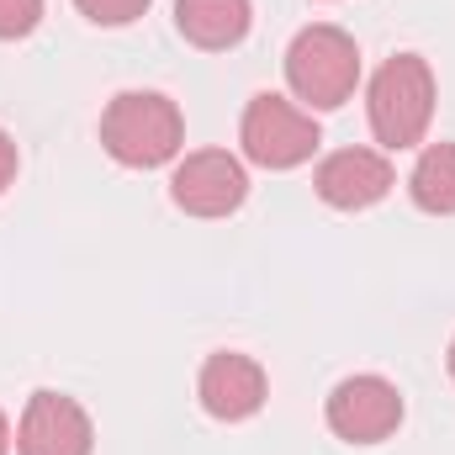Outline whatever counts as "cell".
<instances>
[{"label":"cell","mask_w":455,"mask_h":455,"mask_svg":"<svg viewBox=\"0 0 455 455\" xmlns=\"http://www.w3.org/2000/svg\"><path fill=\"white\" fill-rule=\"evenodd\" d=\"M365 116L381 148H419L435 122V69L424 53H392L371 85H365Z\"/></svg>","instance_id":"6da1fadb"},{"label":"cell","mask_w":455,"mask_h":455,"mask_svg":"<svg viewBox=\"0 0 455 455\" xmlns=\"http://www.w3.org/2000/svg\"><path fill=\"white\" fill-rule=\"evenodd\" d=\"M186 116L159 91H122L101 112V148L127 170H159L180 154Z\"/></svg>","instance_id":"7a4b0ae2"},{"label":"cell","mask_w":455,"mask_h":455,"mask_svg":"<svg viewBox=\"0 0 455 455\" xmlns=\"http://www.w3.org/2000/svg\"><path fill=\"white\" fill-rule=\"evenodd\" d=\"M286 85L307 112H334L360 85V48L344 27H302L286 48Z\"/></svg>","instance_id":"3957f363"},{"label":"cell","mask_w":455,"mask_h":455,"mask_svg":"<svg viewBox=\"0 0 455 455\" xmlns=\"http://www.w3.org/2000/svg\"><path fill=\"white\" fill-rule=\"evenodd\" d=\"M238 143L243 154L259 164V170H297L318 154L323 132L313 112H302L297 101L275 96V91H259L249 107H243V122H238Z\"/></svg>","instance_id":"277c9868"},{"label":"cell","mask_w":455,"mask_h":455,"mask_svg":"<svg viewBox=\"0 0 455 455\" xmlns=\"http://www.w3.org/2000/svg\"><path fill=\"white\" fill-rule=\"evenodd\" d=\"M323 419H329V429L344 445H381L403 424V392L387 376H376V371L344 376L329 392V403H323Z\"/></svg>","instance_id":"5b68a950"},{"label":"cell","mask_w":455,"mask_h":455,"mask_svg":"<svg viewBox=\"0 0 455 455\" xmlns=\"http://www.w3.org/2000/svg\"><path fill=\"white\" fill-rule=\"evenodd\" d=\"M249 196V175L228 148H196L170 175V202L186 218H233Z\"/></svg>","instance_id":"8992f818"},{"label":"cell","mask_w":455,"mask_h":455,"mask_svg":"<svg viewBox=\"0 0 455 455\" xmlns=\"http://www.w3.org/2000/svg\"><path fill=\"white\" fill-rule=\"evenodd\" d=\"M96 424L69 392H32L16 424V455H91Z\"/></svg>","instance_id":"52a82bcc"},{"label":"cell","mask_w":455,"mask_h":455,"mask_svg":"<svg viewBox=\"0 0 455 455\" xmlns=\"http://www.w3.org/2000/svg\"><path fill=\"white\" fill-rule=\"evenodd\" d=\"M196 397L202 408L218 419V424H243L265 408L270 397V381H265V365L243 349H218L207 355L202 376H196Z\"/></svg>","instance_id":"ba28073f"},{"label":"cell","mask_w":455,"mask_h":455,"mask_svg":"<svg viewBox=\"0 0 455 455\" xmlns=\"http://www.w3.org/2000/svg\"><path fill=\"white\" fill-rule=\"evenodd\" d=\"M392 164H387V154L381 148H334L323 164H318V175H313V191H318V202H329L334 212H365V207H376L387 191H392Z\"/></svg>","instance_id":"9c48e42d"},{"label":"cell","mask_w":455,"mask_h":455,"mask_svg":"<svg viewBox=\"0 0 455 455\" xmlns=\"http://www.w3.org/2000/svg\"><path fill=\"white\" fill-rule=\"evenodd\" d=\"M175 27L186 43L207 48V53H223L238 48L254 27V5L249 0H175Z\"/></svg>","instance_id":"30bf717a"},{"label":"cell","mask_w":455,"mask_h":455,"mask_svg":"<svg viewBox=\"0 0 455 455\" xmlns=\"http://www.w3.org/2000/svg\"><path fill=\"white\" fill-rule=\"evenodd\" d=\"M408 196L429 218H455V143H429L408 175Z\"/></svg>","instance_id":"8fae6325"},{"label":"cell","mask_w":455,"mask_h":455,"mask_svg":"<svg viewBox=\"0 0 455 455\" xmlns=\"http://www.w3.org/2000/svg\"><path fill=\"white\" fill-rule=\"evenodd\" d=\"M154 0H75V11L96 27H132Z\"/></svg>","instance_id":"7c38bea8"},{"label":"cell","mask_w":455,"mask_h":455,"mask_svg":"<svg viewBox=\"0 0 455 455\" xmlns=\"http://www.w3.org/2000/svg\"><path fill=\"white\" fill-rule=\"evenodd\" d=\"M37 21H43V0H0V43L37 32Z\"/></svg>","instance_id":"4fadbf2b"},{"label":"cell","mask_w":455,"mask_h":455,"mask_svg":"<svg viewBox=\"0 0 455 455\" xmlns=\"http://www.w3.org/2000/svg\"><path fill=\"white\" fill-rule=\"evenodd\" d=\"M16 170H21V154H16V138L0 127V196H5V186L16 180Z\"/></svg>","instance_id":"5bb4252c"},{"label":"cell","mask_w":455,"mask_h":455,"mask_svg":"<svg viewBox=\"0 0 455 455\" xmlns=\"http://www.w3.org/2000/svg\"><path fill=\"white\" fill-rule=\"evenodd\" d=\"M0 455H11V424H5V413H0Z\"/></svg>","instance_id":"9a60e30c"},{"label":"cell","mask_w":455,"mask_h":455,"mask_svg":"<svg viewBox=\"0 0 455 455\" xmlns=\"http://www.w3.org/2000/svg\"><path fill=\"white\" fill-rule=\"evenodd\" d=\"M445 365H451V381H455V339H451V349H445Z\"/></svg>","instance_id":"2e32d148"}]
</instances>
